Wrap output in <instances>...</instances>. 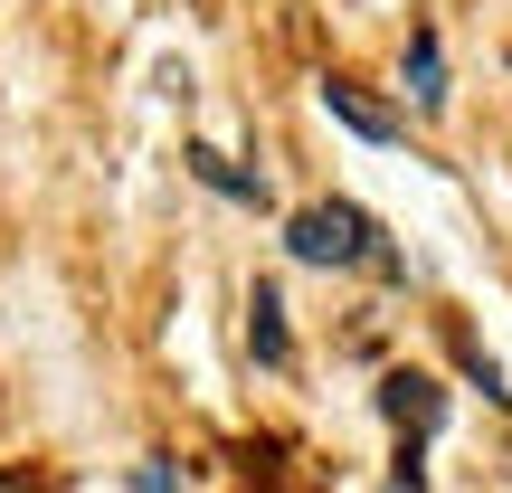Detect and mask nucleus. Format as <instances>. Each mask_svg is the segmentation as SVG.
Masks as SVG:
<instances>
[{
    "label": "nucleus",
    "instance_id": "423d86ee",
    "mask_svg": "<svg viewBox=\"0 0 512 493\" xmlns=\"http://www.w3.org/2000/svg\"><path fill=\"white\" fill-rule=\"evenodd\" d=\"M408 95H418L427 114L446 105V48H437V29H418V38H408Z\"/></svg>",
    "mask_w": 512,
    "mask_h": 493
},
{
    "label": "nucleus",
    "instance_id": "f03ea898",
    "mask_svg": "<svg viewBox=\"0 0 512 493\" xmlns=\"http://www.w3.org/2000/svg\"><path fill=\"white\" fill-rule=\"evenodd\" d=\"M380 418L418 446V437H437V427H446V389L418 380V370H389V380H380Z\"/></svg>",
    "mask_w": 512,
    "mask_h": 493
},
{
    "label": "nucleus",
    "instance_id": "20e7f679",
    "mask_svg": "<svg viewBox=\"0 0 512 493\" xmlns=\"http://www.w3.org/2000/svg\"><path fill=\"white\" fill-rule=\"evenodd\" d=\"M247 351H256L266 370H285V361H294V342H285V294H275V285H256V294H247Z\"/></svg>",
    "mask_w": 512,
    "mask_h": 493
},
{
    "label": "nucleus",
    "instance_id": "7ed1b4c3",
    "mask_svg": "<svg viewBox=\"0 0 512 493\" xmlns=\"http://www.w3.org/2000/svg\"><path fill=\"white\" fill-rule=\"evenodd\" d=\"M323 114H332V124H351L361 143H389V133H399V114H389L380 95H361L351 76H323Z\"/></svg>",
    "mask_w": 512,
    "mask_h": 493
},
{
    "label": "nucleus",
    "instance_id": "0eeeda50",
    "mask_svg": "<svg viewBox=\"0 0 512 493\" xmlns=\"http://www.w3.org/2000/svg\"><path fill=\"white\" fill-rule=\"evenodd\" d=\"M133 493H181V475H171V465H162V456H152V465H143V475H133Z\"/></svg>",
    "mask_w": 512,
    "mask_h": 493
},
{
    "label": "nucleus",
    "instance_id": "f257e3e1",
    "mask_svg": "<svg viewBox=\"0 0 512 493\" xmlns=\"http://www.w3.org/2000/svg\"><path fill=\"white\" fill-rule=\"evenodd\" d=\"M285 247L304 256V266H370V247H380V219L351 200H313L285 219Z\"/></svg>",
    "mask_w": 512,
    "mask_h": 493
},
{
    "label": "nucleus",
    "instance_id": "39448f33",
    "mask_svg": "<svg viewBox=\"0 0 512 493\" xmlns=\"http://www.w3.org/2000/svg\"><path fill=\"white\" fill-rule=\"evenodd\" d=\"M190 181H209L219 200H247V209H266V181H256V171H238L219 143H190Z\"/></svg>",
    "mask_w": 512,
    "mask_h": 493
},
{
    "label": "nucleus",
    "instance_id": "6e6552de",
    "mask_svg": "<svg viewBox=\"0 0 512 493\" xmlns=\"http://www.w3.org/2000/svg\"><path fill=\"white\" fill-rule=\"evenodd\" d=\"M0 493H29V475H0Z\"/></svg>",
    "mask_w": 512,
    "mask_h": 493
}]
</instances>
